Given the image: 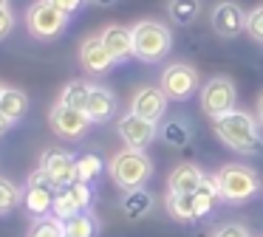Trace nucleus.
<instances>
[{
	"label": "nucleus",
	"mask_w": 263,
	"mask_h": 237,
	"mask_svg": "<svg viewBox=\"0 0 263 237\" xmlns=\"http://www.w3.org/2000/svg\"><path fill=\"white\" fill-rule=\"evenodd\" d=\"M212 127H215L218 139L223 141L227 147L238 152H260V135H257V127H255V118L243 110H229L223 116L212 118Z\"/></svg>",
	"instance_id": "f257e3e1"
},
{
	"label": "nucleus",
	"mask_w": 263,
	"mask_h": 237,
	"mask_svg": "<svg viewBox=\"0 0 263 237\" xmlns=\"http://www.w3.org/2000/svg\"><path fill=\"white\" fill-rule=\"evenodd\" d=\"M65 189L71 192V198L77 201V206H80V209H88V206H91V186H88V184L74 181V184H68Z\"/></svg>",
	"instance_id": "c85d7f7f"
},
{
	"label": "nucleus",
	"mask_w": 263,
	"mask_h": 237,
	"mask_svg": "<svg viewBox=\"0 0 263 237\" xmlns=\"http://www.w3.org/2000/svg\"><path fill=\"white\" fill-rule=\"evenodd\" d=\"M102 172V161H99V155H82L77 158V181H82V184H91L97 175Z\"/></svg>",
	"instance_id": "393cba45"
},
{
	"label": "nucleus",
	"mask_w": 263,
	"mask_h": 237,
	"mask_svg": "<svg viewBox=\"0 0 263 237\" xmlns=\"http://www.w3.org/2000/svg\"><path fill=\"white\" fill-rule=\"evenodd\" d=\"M91 3H93V6H114L116 0H91Z\"/></svg>",
	"instance_id": "f704fd0d"
},
{
	"label": "nucleus",
	"mask_w": 263,
	"mask_h": 237,
	"mask_svg": "<svg viewBox=\"0 0 263 237\" xmlns=\"http://www.w3.org/2000/svg\"><path fill=\"white\" fill-rule=\"evenodd\" d=\"M150 172H153V164H150V158L142 150L127 147V150L116 152L114 161H110V178L119 186H125V189H139L150 178Z\"/></svg>",
	"instance_id": "7ed1b4c3"
},
{
	"label": "nucleus",
	"mask_w": 263,
	"mask_h": 237,
	"mask_svg": "<svg viewBox=\"0 0 263 237\" xmlns=\"http://www.w3.org/2000/svg\"><path fill=\"white\" fill-rule=\"evenodd\" d=\"M88 124H91V118H88L85 110H77V107H68V105H57L51 110V127L65 139L82 135L88 130Z\"/></svg>",
	"instance_id": "9b49d317"
},
{
	"label": "nucleus",
	"mask_w": 263,
	"mask_h": 237,
	"mask_svg": "<svg viewBox=\"0 0 263 237\" xmlns=\"http://www.w3.org/2000/svg\"><path fill=\"white\" fill-rule=\"evenodd\" d=\"M40 169L51 178V184L57 186H68L77 181V158L65 150H48L40 158Z\"/></svg>",
	"instance_id": "6e6552de"
},
{
	"label": "nucleus",
	"mask_w": 263,
	"mask_h": 237,
	"mask_svg": "<svg viewBox=\"0 0 263 237\" xmlns=\"http://www.w3.org/2000/svg\"><path fill=\"white\" fill-rule=\"evenodd\" d=\"M85 113L91 122H105L116 113V96L110 93L108 88H99L93 85L91 88V96H88V105H85Z\"/></svg>",
	"instance_id": "dca6fc26"
},
{
	"label": "nucleus",
	"mask_w": 263,
	"mask_h": 237,
	"mask_svg": "<svg viewBox=\"0 0 263 237\" xmlns=\"http://www.w3.org/2000/svg\"><path fill=\"white\" fill-rule=\"evenodd\" d=\"M201 181H204V172L195 164H181L170 175V192H195Z\"/></svg>",
	"instance_id": "f3484780"
},
{
	"label": "nucleus",
	"mask_w": 263,
	"mask_h": 237,
	"mask_svg": "<svg viewBox=\"0 0 263 237\" xmlns=\"http://www.w3.org/2000/svg\"><path fill=\"white\" fill-rule=\"evenodd\" d=\"M12 26H14L12 11H9V9H0V40H3L9 31H12Z\"/></svg>",
	"instance_id": "7c9ffc66"
},
{
	"label": "nucleus",
	"mask_w": 263,
	"mask_h": 237,
	"mask_svg": "<svg viewBox=\"0 0 263 237\" xmlns=\"http://www.w3.org/2000/svg\"><path fill=\"white\" fill-rule=\"evenodd\" d=\"M156 133H159L156 122H147V118L136 116V113H127L119 122V135L130 150H144L156 139Z\"/></svg>",
	"instance_id": "9d476101"
},
{
	"label": "nucleus",
	"mask_w": 263,
	"mask_h": 237,
	"mask_svg": "<svg viewBox=\"0 0 263 237\" xmlns=\"http://www.w3.org/2000/svg\"><path fill=\"white\" fill-rule=\"evenodd\" d=\"M257 116H260V122H263V96H260V102H257Z\"/></svg>",
	"instance_id": "c9c22d12"
},
{
	"label": "nucleus",
	"mask_w": 263,
	"mask_h": 237,
	"mask_svg": "<svg viewBox=\"0 0 263 237\" xmlns=\"http://www.w3.org/2000/svg\"><path fill=\"white\" fill-rule=\"evenodd\" d=\"M215 237H249V234H246L243 226L229 223V226H223V229H218V234H215Z\"/></svg>",
	"instance_id": "473e14b6"
},
{
	"label": "nucleus",
	"mask_w": 263,
	"mask_h": 237,
	"mask_svg": "<svg viewBox=\"0 0 263 237\" xmlns=\"http://www.w3.org/2000/svg\"><path fill=\"white\" fill-rule=\"evenodd\" d=\"M0 110L6 113L12 122H17V118H23L26 110H29V96L17 88H6L3 90V99H0Z\"/></svg>",
	"instance_id": "a211bd4d"
},
{
	"label": "nucleus",
	"mask_w": 263,
	"mask_h": 237,
	"mask_svg": "<svg viewBox=\"0 0 263 237\" xmlns=\"http://www.w3.org/2000/svg\"><path fill=\"white\" fill-rule=\"evenodd\" d=\"M29 237H65V223L57 218H40Z\"/></svg>",
	"instance_id": "a878e982"
},
{
	"label": "nucleus",
	"mask_w": 263,
	"mask_h": 237,
	"mask_svg": "<svg viewBox=\"0 0 263 237\" xmlns=\"http://www.w3.org/2000/svg\"><path fill=\"white\" fill-rule=\"evenodd\" d=\"M170 28L156 20H142L133 26V56L144 62H159L170 54Z\"/></svg>",
	"instance_id": "f03ea898"
},
{
	"label": "nucleus",
	"mask_w": 263,
	"mask_h": 237,
	"mask_svg": "<svg viewBox=\"0 0 263 237\" xmlns=\"http://www.w3.org/2000/svg\"><path fill=\"white\" fill-rule=\"evenodd\" d=\"M161 135H164V141L173 147H184L190 141V130L184 127L181 122H167V127L161 130Z\"/></svg>",
	"instance_id": "bb28decb"
},
{
	"label": "nucleus",
	"mask_w": 263,
	"mask_h": 237,
	"mask_svg": "<svg viewBox=\"0 0 263 237\" xmlns=\"http://www.w3.org/2000/svg\"><path fill=\"white\" fill-rule=\"evenodd\" d=\"M150 206H153V198H150L144 189H127V198L122 201V209H125V214L130 220L144 218V214L150 212Z\"/></svg>",
	"instance_id": "aec40b11"
},
{
	"label": "nucleus",
	"mask_w": 263,
	"mask_h": 237,
	"mask_svg": "<svg viewBox=\"0 0 263 237\" xmlns=\"http://www.w3.org/2000/svg\"><path fill=\"white\" fill-rule=\"evenodd\" d=\"M17 201H20V189L9 178H0V214L9 212Z\"/></svg>",
	"instance_id": "cd10ccee"
},
{
	"label": "nucleus",
	"mask_w": 263,
	"mask_h": 237,
	"mask_svg": "<svg viewBox=\"0 0 263 237\" xmlns=\"http://www.w3.org/2000/svg\"><path fill=\"white\" fill-rule=\"evenodd\" d=\"M51 6H57L60 11H65V14H74L77 9L82 6V0H48Z\"/></svg>",
	"instance_id": "2f4dec72"
},
{
	"label": "nucleus",
	"mask_w": 263,
	"mask_h": 237,
	"mask_svg": "<svg viewBox=\"0 0 263 237\" xmlns=\"http://www.w3.org/2000/svg\"><path fill=\"white\" fill-rule=\"evenodd\" d=\"M97 234V223L91 214L80 212L77 218L65 220V237H93Z\"/></svg>",
	"instance_id": "b1692460"
},
{
	"label": "nucleus",
	"mask_w": 263,
	"mask_h": 237,
	"mask_svg": "<svg viewBox=\"0 0 263 237\" xmlns=\"http://www.w3.org/2000/svg\"><path fill=\"white\" fill-rule=\"evenodd\" d=\"M80 212H82V209L77 206V201L71 198V192L65 189V186H60V189H57V198H54V218L65 223V220L77 218Z\"/></svg>",
	"instance_id": "4be33fe9"
},
{
	"label": "nucleus",
	"mask_w": 263,
	"mask_h": 237,
	"mask_svg": "<svg viewBox=\"0 0 263 237\" xmlns=\"http://www.w3.org/2000/svg\"><path fill=\"white\" fill-rule=\"evenodd\" d=\"M91 88H93V85L82 82V79H74V82H68L63 88V93H60V105H68V107H77V110H85L88 96H91Z\"/></svg>",
	"instance_id": "6ab92c4d"
},
{
	"label": "nucleus",
	"mask_w": 263,
	"mask_h": 237,
	"mask_svg": "<svg viewBox=\"0 0 263 237\" xmlns=\"http://www.w3.org/2000/svg\"><path fill=\"white\" fill-rule=\"evenodd\" d=\"M3 90H6V88H0V99H3Z\"/></svg>",
	"instance_id": "4c0bfd02"
},
{
	"label": "nucleus",
	"mask_w": 263,
	"mask_h": 237,
	"mask_svg": "<svg viewBox=\"0 0 263 237\" xmlns=\"http://www.w3.org/2000/svg\"><path fill=\"white\" fill-rule=\"evenodd\" d=\"M80 62L88 73H105L116 62V56L108 51V45L102 43V37H88L80 48Z\"/></svg>",
	"instance_id": "f8f14e48"
},
{
	"label": "nucleus",
	"mask_w": 263,
	"mask_h": 237,
	"mask_svg": "<svg viewBox=\"0 0 263 237\" xmlns=\"http://www.w3.org/2000/svg\"><path fill=\"white\" fill-rule=\"evenodd\" d=\"M212 28L221 37H235V34H240L246 28V14L235 3H221L212 11Z\"/></svg>",
	"instance_id": "4468645a"
},
{
	"label": "nucleus",
	"mask_w": 263,
	"mask_h": 237,
	"mask_svg": "<svg viewBox=\"0 0 263 237\" xmlns=\"http://www.w3.org/2000/svg\"><path fill=\"white\" fill-rule=\"evenodd\" d=\"M167 206L176 220H195V192H170Z\"/></svg>",
	"instance_id": "412c9836"
},
{
	"label": "nucleus",
	"mask_w": 263,
	"mask_h": 237,
	"mask_svg": "<svg viewBox=\"0 0 263 237\" xmlns=\"http://www.w3.org/2000/svg\"><path fill=\"white\" fill-rule=\"evenodd\" d=\"M218 186H221V198L232 203H243L257 192V175L249 167L240 164H229L218 172Z\"/></svg>",
	"instance_id": "20e7f679"
},
{
	"label": "nucleus",
	"mask_w": 263,
	"mask_h": 237,
	"mask_svg": "<svg viewBox=\"0 0 263 237\" xmlns=\"http://www.w3.org/2000/svg\"><path fill=\"white\" fill-rule=\"evenodd\" d=\"M54 198H57V186L51 184V178L43 169L31 172L29 189H26V209L37 218H46L48 212H54Z\"/></svg>",
	"instance_id": "0eeeda50"
},
{
	"label": "nucleus",
	"mask_w": 263,
	"mask_h": 237,
	"mask_svg": "<svg viewBox=\"0 0 263 237\" xmlns=\"http://www.w3.org/2000/svg\"><path fill=\"white\" fill-rule=\"evenodd\" d=\"M246 31H249L257 43H263V6L255 9L252 14H246Z\"/></svg>",
	"instance_id": "c756f323"
},
{
	"label": "nucleus",
	"mask_w": 263,
	"mask_h": 237,
	"mask_svg": "<svg viewBox=\"0 0 263 237\" xmlns=\"http://www.w3.org/2000/svg\"><path fill=\"white\" fill-rule=\"evenodd\" d=\"M65 23H68V14L60 11L57 6H51L48 0H37V3L31 6V11H29V31L34 34V37H40V40L57 37V34L65 28Z\"/></svg>",
	"instance_id": "39448f33"
},
{
	"label": "nucleus",
	"mask_w": 263,
	"mask_h": 237,
	"mask_svg": "<svg viewBox=\"0 0 263 237\" xmlns=\"http://www.w3.org/2000/svg\"><path fill=\"white\" fill-rule=\"evenodd\" d=\"M0 9H9V0H0Z\"/></svg>",
	"instance_id": "e433bc0d"
},
{
	"label": "nucleus",
	"mask_w": 263,
	"mask_h": 237,
	"mask_svg": "<svg viewBox=\"0 0 263 237\" xmlns=\"http://www.w3.org/2000/svg\"><path fill=\"white\" fill-rule=\"evenodd\" d=\"M164 105H167V93L161 88H142L136 90L130 102V113L147 118V122H159L161 113H164Z\"/></svg>",
	"instance_id": "ddd939ff"
},
{
	"label": "nucleus",
	"mask_w": 263,
	"mask_h": 237,
	"mask_svg": "<svg viewBox=\"0 0 263 237\" xmlns=\"http://www.w3.org/2000/svg\"><path fill=\"white\" fill-rule=\"evenodd\" d=\"M195 88H198V73L184 62H176L161 73V90L167 93V99H187Z\"/></svg>",
	"instance_id": "1a4fd4ad"
},
{
	"label": "nucleus",
	"mask_w": 263,
	"mask_h": 237,
	"mask_svg": "<svg viewBox=\"0 0 263 237\" xmlns=\"http://www.w3.org/2000/svg\"><path fill=\"white\" fill-rule=\"evenodd\" d=\"M198 9H201L198 0H170V17L178 26H190L198 17Z\"/></svg>",
	"instance_id": "5701e85b"
},
{
	"label": "nucleus",
	"mask_w": 263,
	"mask_h": 237,
	"mask_svg": "<svg viewBox=\"0 0 263 237\" xmlns=\"http://www.w3.org/2000/svg\"><path fill=\"white\" fill-rule=\"evenodd\" d=\"M9 124H12V118H9L6 113L0 110V135H3V133H6V130H9Z\"/></svg>",
	"instance_id": "72a5a7b5"
},
{
	"label": "nucleus",
	"mask_w": 263,
	"mask_h": 237,
	"mask_svg": "<svg viewBox=\"0 0 263 237\" xmlns=\"http://www.w3.org/2000/svg\"><path fill=\"white\" fill-rule=\"evenodd\" d=\"M102 43L108 45V51L116 56V62L119 60H127V56H133V28H125V26H108L102 34Z\"/></svg>",
	"instance_id": "2eb2a0df"
},
{
	"label": "nucleus",
	"mask_w": 263,
	"mask_h": 237,
	"mask_svg": "<svg viewBox=\"0 0 263 237\" xmlns=\"http://www.w3.org/2000/svg\"><path fill=\"white\" fill-rule=\"evenodd\" d=\"M201 107H204V113L212 118L235 110V85L223 76L210 79V82L201 88Z\"/></svg>",
	"instance_id": "423d86ee"
}]
</instances>
